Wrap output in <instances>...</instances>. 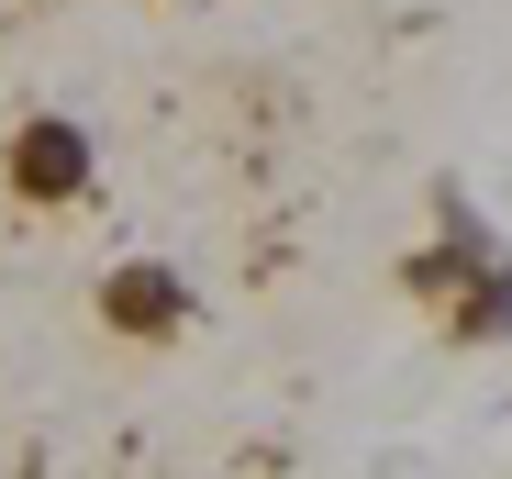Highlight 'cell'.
Listing matches in <instances>:
<instances>
[{
  "label": "cell",
  "instance_id": "1",
  "mask_svg": "<svg viewBox=\"0 0 512 479\" xmlns=\"http://www.w3.org/2000/svg\"><path fill=\"white\" fill-rule=\"evenodd\" d=\"M0 179H12L23 212H67L78 190L101 179V145H90V123H67V112H23L12 145H0Z\"/></svg>",
  "mask_w": 512,
  "mask_h": 479
},
{
  "label": "cell",
  "instance_id": "2",
  "mask_svg": "<svg viewBox=\"0 0 512 479\" xmlns=\"http://www.w3.org/2000/svg\"><path fill=\"white\" fill-rule=\"evenodd\" d=\"M101 324H112L123 346H167V335L190 324V279H179V268H156V257L101 268Z\"/></svg>",
  "mask_w": 512,
  "mask_h": 479
},
{
  "label": "cell",
  "instance_id": "3",
  "mask_svg": "<svg viewBox=\"0 0 512 479\" xmlns=\"http://www.w3.org/2000/svg\"><path fill=\"white\" fill-rule=\"evenodd\" d=\"M446 335H457V346H501V335H512V257H490V268L446 301Z\"/></svg>",
  "mask_w": 512,
  "mask_h": 479
}]
</instances>
